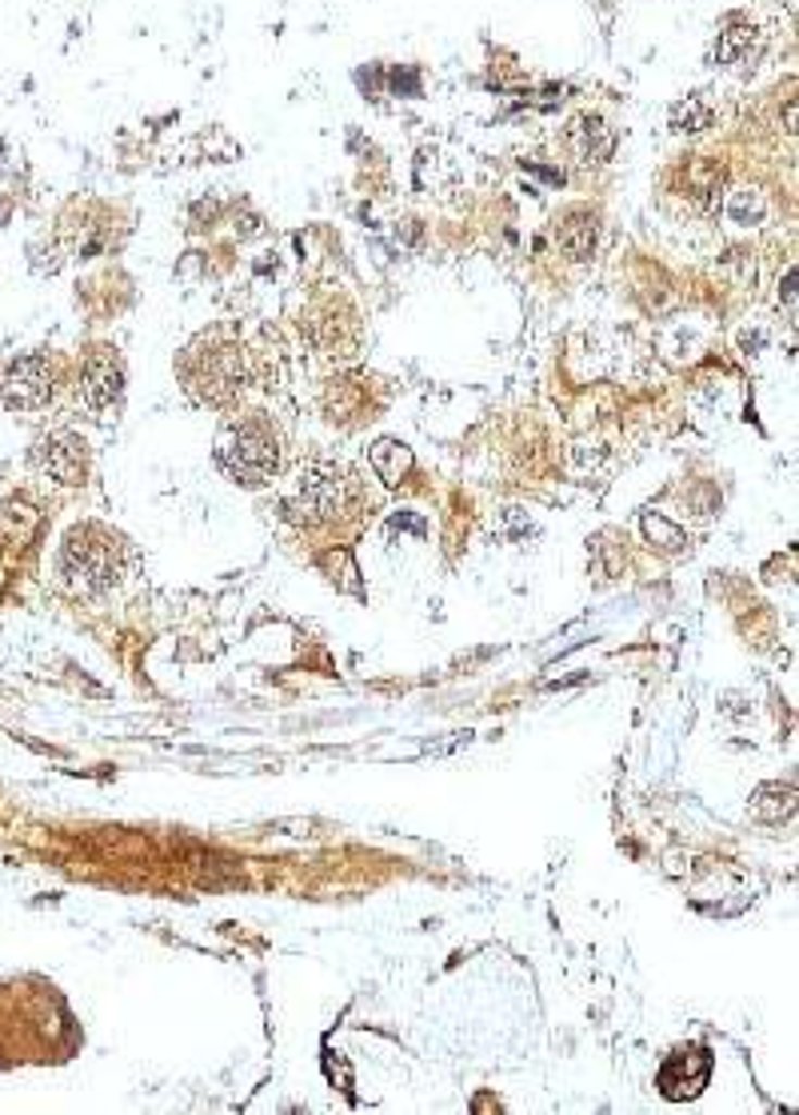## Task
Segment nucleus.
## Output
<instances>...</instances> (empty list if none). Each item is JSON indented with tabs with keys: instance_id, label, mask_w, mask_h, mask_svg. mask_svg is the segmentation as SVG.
Instances as JSON below:
<instances>
[{
	"instance_id": "nucleus-1",
	"label": "nucleus",
	"mask_w": 799,
	"mask_h": 1115,
	"mask_svg": "<svg viewBox=\"0 0 799 1115\" xmlns=\"http://www.w3.org/2000/svg\"><path fill=\"white\" fill-rule=\"evenodd\" d=\"M61 572L76 592H109L128 572V544H124V536L109 533L104 524H80L64 540Z\"/></svg>"
},
{
	"instance_id": "nucleus-2",
	"label": "nucleus",
	"mask_w": 799,
	"mask_h": 1115,
	"mask_svg": "<svg viewBox=\"0 0 799 1115\" xmlns=\"http://www.w3.org/2000/svg\"><path fill=\"white\" fill-rule=\"evenodd\" d=\"M360 504V484L352 468L333 464V460H316L296 476L292 492H288V516L300 524H333L345 521L348 512Z\"/></svg>"
},
{
	"instance_id": "nucleus-3",
	"label": "nucleus",
	"mask_w": 799,
	"mask_h": 1115,
	"mask_svg": "<svg viewBox=\"0 0 799 1115\" xmlns=\"http://www.w3.org/2000/svg\"><path fill=\"white\" fill-rule=\"evenodd\" d=\"M221 468L240 484H264L272 472L280 468V436L269 421H240L228 424L216 448Z\"/></svg>"
},
{
	"instance_id": "nucleus-4",
	"label": "nucleus",
	"mask_w": 799,
	"mask_h": 1115,
	"mask_svg": "<svg viewBox=\"0 0 799 1115\" xmlns=\"http://www.w3.org/2000/svg\"><path fill=\"white\" fill-rule=\"evenodd\" d=\"M185 380L188 392L204 404H228L245 388V356L228 340H200L188 348L185 356Z\"/></svg>"
},
{
	"instance_id": "nucleus-5",
	"label": "nucleus",
	"mask_w": 799,
	"mask_h": 1115,
	"mask_svg": "<svg viewBox=\"0 0 799 1115\" xmlns=\"http://www.w3.org/2000/svg\"><path fill=\"white\" fill-rule=\"evenodd\" d=\"M0 392H4V404L21 412L45 409L52 397V364L49 356L40 352H28V356H16L4 376H0Z\"/></svg>"
},
{
	"instance_id": "nucleus-6",
	"label": "nucleus",
	"mask_w": 799,
	"mask_h": 1115,
	"mask_svg": "<svg viewBox=\"0 0 799 1115\" xmlns=\"http://www.w3.org/2000/svg\"><path fill=\"white\" fill-rule=\"evenodd\" d=\"M708 1079H712V1052L691 1043V1048H676V1052L667 1055L660 1076H656V1088H660L664 1100L684 1103L696 1100L708 1088Z\"/></svg>"
},
{
	"instance_id": "nucleus-7",
	"label": "nucleus",
	"mask_w": 799,
	"mask_h": 1115,
	"mask_svg": "<svg viewBox=\"0 0 799 1115\" xmlns=\"http://www.w3.org/2000/svg\"><path fill=\"white\" fill-rule=\"evenodd\" d=\"M80 392L92 412H112L124 397V368L121 360L112 356L109 348H97L85 360V376H80Z\"/></svg>"
},
{
	"instance_id": "nucleus-8",
	"label": "nucleus",
	"mask_w": 799,
	"mask_h": 1115,
	"mask_svg": "<svg viewBox=\"0 0 799 1115\" xmlns=\"http://www.w3.org/2000/svg\"><path fill=\"white\" fill-rule=\"evenodd\" d=\"M37 468L57 484H85V472H88V452H85V440L80 436H49V440H40L37 452Z\"/></svg>"
},
{
	"instance_id": "nucleus-9",
	"label": "nucleus",
	"mask_w": 799,
	"mask_h": 1115,
	"mask_svg": "<svg viewBox=\"0 0 799 1115\" xmlns=\"http://www.w3.org/2000/svg\"><path fill=\"white\" fill-rule=\"evenodd\" d=\"M567 149L579 164H603L615 149V133L603 124V116L579 112L576 121L567 124Z\"/></svg>"
},
{
	"instance_id": "nucleus-10",
	"label": "nucleus",
	"mask_w": 799,
	"mask_h": 1115,
	"mask_svg": "<svg viewBox=\"0 0 799 1115\" xmlns=\"http://www.w3.org/2000/svg\"><path fill=\"white\" fill-rule=\"evenodd\" d=\"M555 240H560V248H564L572 261H588L591 252H596V240H600L596 212H588V209L564 212L560 224H555Z\"/></svg>"
},
{
	"instance_id": "nucleus-11",
	"label": "nucleus",
	"mask_w": 799,
	"mask_h": 1115,
	"mask_svg": "<svg viewBox=\"0 0 799 1115\" xmlns=\"http://www.w3.org/2000/svg\"><path fill=\"white\" fill-rule=\"evenodd\" d=\"M372 468L380 476L384 484H400L412 468V452L404 444H396V440H380V444L372 448Z\"/></svg>"
},
{
	"instance_id": "nucleus-12",
	"label": "nucleus",
	"mask_w": 799,
	"mask_h": 1115,
	"mask_svg": "<svg viewBox=\"0 0 799 1115\" xmlns=\"http://www.w3.org/2000/svg\"><path fill=\"white\" fill-rule=\"evenodd\" d=\"M688 188L700 209H712L715 200H720V188H724V168L712 161H696L688 168Z\"/></svg>"
},
{
	"instance_id": "nucleus-13",
	"label": "nucleus",
	"mask_w": 799,
	"mask_h": 1115,
	"mask_svg": "<svg viewBox=\"0 0 799 1115\" xmlns=\"http://www.w3.org/2000/svg\"><path fill=\"white\" fill-rule=\"evenodd\" d=\"M727 212L736 216L739 224H756V221H763V197H760V188H736L732 192V204H727Z\"/></svg>"
},
{
	"instance_id": "nucleus-14",
	"label": "nucleus",
	"mask_w": 799,
	"mask_h": 1115,
	"mask_svg": "<svg viewBox=\"0 0 799 1115\" xmlns=\"http://www.w3.org/2000/svg\"><path fill=\"white\" fill-rule=\"evenodd\" d=\"M751 40H756V28H727L724 37H720V49H715V57H720L724 64L739 61V57L751 49Z\"/></svg>"
},
{
	"instance_id": "nucleus-15",
	"label": "nucleus",
	"mask_w": 799,
	"mask_h": 1115,
	"mask_svg": "<svg viewBox=\"0 0 799 1115\" xmlns=\"http://www.w3.org/2000/svg\"><path fill=\"white\" fill-rule=\"evenodd\" d=\"M708 121H712V112L703 109L700 100H688V104H676V109H672V124H676L679 133H700Z\"/></svg>"
},
{
	"instance_id": "nucleus-16",
	"label": "nucleus",
	"mask_w": 799,
	"mask_h": 1115,
	"mask_svg": "<svg viewBox=\"0 0 799 1115\" xmlns=\"http://www.w3.org/2000/svg\"><path fill=\"white\" fill-rule=\"evenodd\" d=\"M644 533H660V536H664V540H667V544H664L667 552H676V548L684 544V536H679L676 528H667L664 521H656V516H648V521H644Z\"/></svg>"
}]
</instances>
